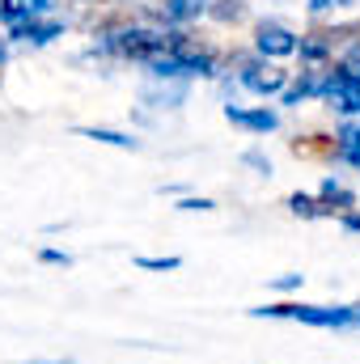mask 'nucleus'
<instances>
[{
    "label": "nucleus",
    "mask_w": 360,
    "mask_h": 364,
    "mask_svg": "<svg viewBox=\"0 0 360 364\" xmlns=\"http://www.w3.org/2000/svg\"><path fill=\"white\" fill-rule=\"evenodd\" d=\"M250 318H288V322H305L318 331H348L356 326V305H301V301H284V305H255Z\"/></svg>",
    "instance_id": "obj_1"
},
{
    "label": "nucleus",
    "mask_w": 360,
    "mask_h": 364,
    "mask_svg": "<svg viewBox=\"0 0 360 364\" xmlns=\"http://www.w3.org/2000/svg\"><path fill=\"white\" fill-rule=\"evenodd\" d=\"M170 38H174V30L166 34V30H149V26H123V30H110L102 38V51L136 60V64H149V60L170 51Z\"/></svg>",
    "instance_id": "obj_2"
},
{
    "label": "nucleus",
    "mask_w": 360,
    "mask_h": 364,
    "mask_svg": "<svg viewBox=\"0 0 360 364\" xmlns=\"http://www.w3.org/2000/svg\"><path fill=\"white\" fill-rule=\"evenodd\" d=\"M318 97H327L331 102V110H339V114H360V81H352L348 73H327L322 77V93Z\"/></svg>",
    "instance_id": "obj_3"
},
{
    "label": "nucleus",
    "mask_w": 360,
    "mask_h": 364,
    "mask_svg": "<svg viewBox=\"0 0 360 364\" xmlns=\"http://www.w3.org/2000/svg\"><path fill=\"white\" fill-rule=\"evenodd\" d=\"M255 51L263 60H284V55L297 51V34L288 26H280V21H259L255 26Z\"/></svg>",
    "instance_id": "obj_4"
},
{
    "label": "nucleus",
    "mask_w": 360,
    "mask_h": 364,
    "mask_svg": "<svg viewBox=\"0 0 360 364\" xmlns=\"http://www.w3.org/2000/svg\"><path fill=\"white\" fill-rule=\"evenodd\" d=\"M242 85L250 93H259V97H275V93L288 90V73L268 64V60H255V64L242 68Z\"/></svg>",
    "instance_id": "obj_5"
},
{
    "label": "nucleus",
    "mask_w": 360,
    "mask_h": 364,
    "mask_svg": "<svg viewBox=\"0 0 360 364\" xmlns=\"http://www.w3.org/2000/svg\"><path fill=\"white\" fill-rule=\"evenodd\" d=\"M225 119L233 123V127H242V132H255V136H268L280 127V114L268 110V106H259V110H246V106H225Z\"/></svg>",
    "instance_id": "obj_6"
},
{
    "label": "nucleus",
    "mask_w": 360,
    "mask_h": 364,
    "mask_svg": "<svg viewBox=\"0 0 360 364\" xmlns=\"http://www.w3.org/2000/svg\"><path fill=\"white\" fill-rule=\"evenodd\" d=\"M9 38H13V43H30V47H43V43H51V38H64V21H55V17H34V21L9 30Z\"/></svg>",
    "instance_id": "obj_7"
},
{
    "label": "nucleus",
    "mask_w": 360,
    "mask_h": 364,
    "mask_svg": "<svg viewBox=\"0 0 360 364\" xmlns=\"http://www.w3.org/2000/svg\"><path fill=\"white\" fill-rule=\"evenodd\" d=\"M47 13H51V0H0V21L9 30L26 26L34 17H47Z\"/></svg>",
    "instance_id": "obj_8"
},
{
    "label": "nucleus",
    "mask_w": 360,
    "mask_h": 364,
    "mask_svg": "<svg viewBox=\"0 0 360 364\" xmlns=\"http://www.w3.org/2000/svg\"><path fill=\"white\" fill-rule=\"evenodd\" d=\"M314 199L322 203V212H327V216H344V212H352V208H356V195H352L339 178H322V186H318V195H314Z\"/></svg>",
    "instance_id": "obj_9"
},
{
    "label": "nucleus",
    "mask_w": 360,
    "mask_h": 364,
    "mask_svg": "<svg viewBox=\"0 0 360 364\" xmlns=\"http://www.w3.org/2000/svg\"><path fill=\"white\" fill-rule=\"evenodd\" d=\"M212 0H157V17L170 21V26H182V21H195L199 13H208Z\"/></svg>",
    "instance_id": "obj_10"
},
{
    "label": "nucleus",
    "mask_w": 360,
    "mask_h": 364,
    "mask_svg": "<svg viewBox=\"0 0 360 364\" xmlns=\"http://www.w3.org/2000/svg\"><path fill=\"white\" fill-rule=\"evenodd\" d=\"M335 157L348 161L352 170H360V123H344L335 136Z\"/></svg>",
    "instance_id": "obj_11"
},
{
    "label": "nucleus",
    "mask_w": 360,
    "mask_h": 364,
    "mask_svg": "<svg viewBox=\"0 0 360 364\" xmlns=\"http://www.w3.org/2000/svg\"><path fill=\"white\" fill-rule=\"evenodd\" d=\"M77 136H85V140H97V144H110V149H140V140L136 136H127V132H110V127H77Z\"/></svg>",
    "instance_id": "obj_12"
},
{
    "label": "nucleus",
    "mask_w": 360,
    "mask_h": 364,
    "mask_svg": "<svg viewBox=\"0 0 360 364\" xmlns=\"http://www.w3.org/2000/svg\"><path fill=\"white\" fill-rule=\"evenodd\" d=\"M318 93H322V73H301V81L292 90H284L280 97H284V106H297L301 97H318Z\"/></svg>",
    "instance_id": "obj_13"
},
{
    "label": "nucleus",
    "mask_w": 360,
    "mask_h": 364,
    "mask_svg": "<svg viewBox=\"0 0 360 364\" xmlns=\"http://www.w3.org/2000/svg\"><path fill=\"white\" fill-rule=\"evenodd\" d=\"M297 51H301V60L318 64V60H327V55H331V43H327V34H309V38H301V43H297Z\"/></svg>",
    "instance_id": "obj_14"
},
{
    "label": "nucleus",
    "mask_w": 360,
    "mask_h": 364,
    "mask_svg": "<svg viewBox=\"0 0 360 364\" xmlns=\"http://www.w3.org/2000/svg\"><path fill=\"white\" fill-rule=\"evenodd\" d=\"M288 212H292V216H305V220L327 216V212H322V203H318L314 195H301V191H297V195H288Z\"/></svg>",
    "instance_id": "obj_15"
},
{
    "label": "nucleus",
    "mask_w": 360,
    "mask_h": 364,
    "mask_svg": "<svg viewBox=\"0 0 360 364\" xmlns=\"http://www.w3.org/2000/svg\"><path fill=\"white\" fill-rule=\"evenodd\" d=\"M208 13H212L216 21H242L246 0H216V4H208Z\"/></svg>",
    "instance_id": "obj_16"
},
{
    "label": "nucleus",
    "mask_w": 360,
    "mask_h": 364,
    "mask_svg": "<svg viewBox=\"0 0 360 364\" xmlns=\"http://www.w3.org/2000/svg\"><path fill=\"white\" fill-rule=\"evenodd\" d=\"M136 267H140V272H179L182 259H179V255H157V259L140 255V259H136Z\"/></svg>",
    "instance_id": "obj_17"
},
{
    "label": "nucleus",
    "mask_w": 360,
    "mask_h": 364,
    "mask_svg": "<svg viewBox=\"0 0 360 364\" xmlns=\"http://www.w3.org/2000/svg\"><path fill=\"white\" fill-rule=\"evenodd\" d=\"M182 97H186V85H170V90H149L144 93V102H153V106H179Z\"/></svg>",
    "instance_id": "obj_18"
},
{
    "label": "nucleus",
    "mask_w": 360,
    "mask_h": 364,
    "mask_svg": "<svg viewBox=\"0 0 360 364\" xmlns=\"http://www.w3.org/2000/svg\"><path fill=\"white\" fill-rule=\"evenodd\" d=\"M301 284H305V275H301V272H284V275H275V279H271V288H275V292H297Z\"/></svg>",
    "instance_id": "obj_19"
},
{
    "label": "nucleus",
    "mask_w": 360,
    "mask_h": 364,
    "mask_svg": "<svg viewBox=\"0 0 360 364\" xmlns=\"http://www.w3.org/2000/svg\"><path fill=\"white\" fill-rule=\"evenodd\" d=\"M38 263H47V267H73V255L68 250H38Z\"/></svg>",
    "instance_id": "obj_20"
},
{
    "label": "nucleus",
    "mask_w": 360,
    "mask_h": 364,
    "mask_svg": "<svg viewBox=\"0 0 360 364\" xmlns=\"http://www.w3.org/2000/svg\"><path fill=\"white\" fill-rule=\"evenodd\" d=\"M339 73H348L352 81H360V43L352 47V51H348V55H344V64H339Z\"/></svg>",
    "instance_id": "obj_21"
},
{
    "label": "nucleus",
    "mask_w": 360,
    "mask_h": 364,
    "mask_svg": "<svg viewBox=\"0 0 360 364\" xmlns=\"http://www.w3.org/2000/svg\"><path fill=\"white\" fill-rule=\"evenodd\" d=\"M212 208H216V203L203 199V195H199V199H195V195H191V199H179V212H212Z\"/></svg>",
    "instance_id": "obj_22"
},
{
    "label": "nucleus",
    "mask_w": 360,
    "mask_h": 364,
    "mask_svg": "<svg viewBox=\"0 0 360 364\" xmlns=\"http://www.w3.org/2000/svg\"><path fill=\"white\" fill-rule=\"evenodd\" d=\"M242 161H246V166H255L259 174H271V161L263 157V153H255V149H250V153H242Z\"/></svg>",
    "instance_id": "obj_23"
},
{
    "label": "nucleus",
    "mask_w": 360,
    "mask_h": 364,
    "mask_svg": "<svg viewBox=\"0 0 360 364\" xmlns=\"http://www.w3.org/2000/svg\"><path fill=\"white\" fill-rule=\"evenodd\" d=\"M344 4H356V0H309V13H331V9H344Z\"/></svg>",
    "instance_id": "obj_24"
},
{
    "label": "nucleus",
    "mask_w": 360,
    "mask_h": 364,
    "mask_svg": "<svg viewBox=\"0 0 360 364\" xmlns=\"http://www.w3.org/2000/svg\"><path fill=\"white\" fill-rule=\"evenodd\" d=\"M339 225H344V233H360V212L352 208V212H344L339 216Z\"/></svg>",
    "instance_id": "obj_25"
},
{
    "label": "nucleus",
    "mask_w": 360,
    "mask_h": 364,
    "mask_svg": "<svg viewBox=\"0 0 360 364\" xmlns=\"http://www.w3.org/2000/svg\"><path fill=\"white\" fill-rule=\"evenodd\" d=\"M21 364H68V360H21Z\"/></svg>",
    "instance_id": "obj_26"
},
{
    "label": "nucleus",
    "mask_w": 360,
    "mask_h": 364,
    "mask_svg": "<svg viewBox=\"0 0 360 364\" xmlns=\"http://www.w3.org/2000/svg\"><path fill=\"white\" fill-rule=\"evenodd\" d=\"M356 326H360V305H356Z\"/></svg>",
    "instance_id": "obj_27"
},
{
    "label": "nucleus",
    "mask_w": 360,
    "mask_h": 364,
    "mask_svg": "<svg viewBox=\"0 0 360 364\" xmlns=\"http://www.w3.org/2000/svg\"><path fill=\"white\" fill-rule=\"evenodd\" d=\"M0 64H4V47H0Z\"/></svg>",
    "instance_id": "obj_28"
}]
</instances>
